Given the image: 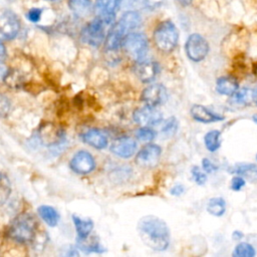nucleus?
Wrapping results in <instances>:
<instances>
[{
	"instance_id": "f257e3e1",
	"label": "nucleus",
	"mask_w": 257,
	"mask_h": 257,
	"mask_svg": "<svg viewBox=\"0 0 257 257\" xmlns=\"http://www.w3.org/2000/svg\"><path fill=\"white\" fill-rule=\"evenodd\" d=\"M138 232L143 243L154 251H165L171 240L170 230L167 223L161 218L148 215L138 222Z\"/></svg>"
},
{
	"instance_id": "f03ea898",
	"label": "nucleus",
	"mask_w": 257,
	"mask_h": 257,
	"mask_svg": "<svg viewBox=\"0 0 257 257\" xmlns=\"http://www.w3.org/2000/svg\"><path fill=\"white\" fill-rule=\"evenodd\" d=\"M142 22V17L137 10H126L119 18V20L114 23L106 37H105V47L107 50L118 49L123 42L124 37L136 30Z\"/></svg>"
},
{
	"instance_id": "7ed1b4c3",
	"label": "nucleus",
	"mask_w": 257,
	"mask_h": 257,
	"mask_svg": "<svg viewBox=\"0 0 257 257\" xmlns=\"http://www.w3.org/2000/svg\"><path fill=\"white\" fill-rule=\"evenodd\" d=\"M36 229L35 218L28 213H22L11 223L8 229V236L19 243L32 242L36 237Z\"/></svg>"
},
{
	"instance_id": "20e7f679",
	"label": "nucleus",
	"mask_w": 257,
	"mask_h": 257,
	"mask_svg": "<svg viewBox=\"0 0 257 257\" xmlns=\"http://www.w3.org/2000/svg\"><path fill=\"white\" fill-rule=\"evenodd\" d=\"M154 42L157 48L164 52H172L179 41V31L177 26L171 20L160 22L154 30Z\"/></svg>"
},
{
	"instance_id": "39448f33",
	"label": "nucleus",
	"mask_w": 257,
	"mask_h": 257,
	"mask_svg": "<svg viewBox=\"0 0 257 257\" xmlns=\"http://www.w3.org/2000/svg\"><path fill=\"white\" fill-rule=\"evenodd\" d=\"M121 46L124 48L130 58L136 62L144 60L149 50L148 37L142 32L133 31L124 37Z\"/></svg>"
},
{
	"instance_id": "423d86ee",
	"label": "nucleus",
	"mask_w": 257,
	"mask_h": 257,
	"mask_svg": "<svg viewBox=\"0 0 257 257\" xmlns=\"http://www.w3.org/2000/svg\"><path fill=\"white\" fill-rule=\"evenodd\" d=\"M185 51L187 56L194 62H200L207 56L209 52L208 41L199 33L191 34L185 43Z\"/></svg>"
},
{
	"instance_id": "0eeeda50",
	"label": "nucleus",
	"mask_w": 257,
	"mask_h": 257,
	"mask_svg": "<svg viewBox=\"0 0 257 257\" xmlns=\"http://www.w3.org/2000/svg\"><path fill=\"white\" fill-rule=\"evenodd\" d=\"M105 26L106 24L96 17L82 29L81 39L91 46H99L105 39Z\"/></svg>"
},
{
	"instance_id": "6e6552de",
	"label": "nucleus",
	"mask_w": 257,
	"mask_h": 257,
	"mask_svg": "<svg viewBox=\"0 0 257 257\" xmlns=\"http://www.w3.org/2000/svg\"><path fill=\"white\" fill-rule=\"evenodd\" d=\"M19 30L20 21L13 12L6 11L0 15V41L15 38Z\"/></svg>"
},
{
	"instance_id": "1a4fd4ad",
	"label": "nucleus",
	"mask_w": 257,
	"mask_h": 257,
	"mask_svg": "<svg viewBox=\"0 0 257 257\" xmlns=\"http://www.w3.org/2000/svg\"><path fill=\"white\" fill-rule=\"evenodd\" d=\"M133 118L141 126H153L162 122L163 115L155 106L144 105L134 111Z\"/></svg>"
},
{
	"instance_id": "9d476101",
	"label": "nucleus",
	"mask_w": 257,
	"mask_h": 257,
	"mask_svg": "<svg viewBox=\"0 0 257 257\" xmlns=\"http://www.w3.org/2000/svg\"><path fill=\"white\" fill-rule=\"evenodd\" d=\"M168 92L166 87L161 83H153L147 86L142 94L141 99L146 105L150 106H158L167 101Z\"/></svg>"
},
{
	"instance_id": "9b49d317",
	"label": "nucleus",
	"mask_w": 257,
	"mask_h": 257,
	"mask_svg": "<svg viewBox=\"0 0 257 257\" xmlns=\"http://www.w3.org/2000/svg\"><path fill=\"white\" fill-rule=\"evenodd\" d=\"M162 154V149L159 145L148 144L143 147L136 156V162L143 168H154L157 166Z\"/></svg>"
},
{
	"instance_id": "f8f14e48",
	"label": "nucleus",
	"mask_w": 257,
	"mask_h": 257,
	"mask_svg": "<svg viewBox=\"0 0 257 257\" xmlns=\"http://www.w3.org/2000/svg\"><path fill=\"white\" fill-rule=\"evenodd\" d=\"M70 168L78 175H87L95 168L94 158L87 151H78L70 160Z\"/></svg>"
},
{
	"instance_id": "ddd939ff",
	"label": "nucleus",
	"mask_w": 257,
	"mask_h": 257,
	"mask_svg": "<svg viewBox=\"0 0 257 257\" xmlns=\"http://www.w3.org/2000/svg\"><path fill=\"white\" fill-rule=\"evenodd\" d=\"M117 8V0H96L93 6L96 17L101 19L106 25H111L114 22Z\"/></svg>"
},
{
	"instance_id": "4468645a",
	"label": "nucleus",
	"mask_w": 257,
	"mask_h": 257,
	"mask_svg": "<svg viewBox=\"0 0 257 257\" xmlns=\"http://www.w3.org/2000/svg\"><path fill=\"white\" fill-rule=\"evenodd\" d=\"M137 142L130 137H120L114 140L110 145V152L122 159H128L133 157L137 151Z\"/></svg>"
},
{
	"instance_id": "2eb2a0df",
	"label": "nucleus",
	"mask_w": 257,
	"mask_h": 257,
	"mask_svg": "<svg viewBox=\"0 0 257 257\" xmlns=\"http://www.w3.org/2000/svg\"><path fill=\"white\" fill-rule=\"evenodd\" d=\"M134 72L142 82H151L159 72V65L155 61L144 59L135 64Z\"/></svg>"
},
{
	"instance_id": "dca6fc26",
	"label": "nucleus",
	"mask_w": 257,
	"mask_h": 257,
	"mask_svg": "<svg viewBox=\"0 0 257 257\" xmlns=\"http://www.w3.org/2000/svg\"><path fill=\"white\" fill-rule=\"evenodd\" d=\"M191 115L192 117L200 122H204V123H209V122H213V121H219L224 119L223 116L212 112L211 110H209L207 107H205L202 104H193L191 109H190Z\"/></svg>"
},
{
	"instance_id": "f3484780",
	"label": "nucleus",
	"mask_w": 257,
	"mask_h": 257,
	"mask_svg": "<svg viewBox=\"0 0 257 257\" xmlns=\"http://www.w3.org/2000/svg\"><path fill=\"white\" fill-rule=\"evenodd\" d=\"M82 140L87 145L97 149L102 150L107 147V138L106 136L98 128H89L82 135Z\"/></svg>"
},
{
	"instance_id": "a211bd4d",
	"label": "nucleus",
	"mask_w": 257,
	"mask_h": 257,
	"mask_svg": "<svg viewBox=\"0 0 257 257\" xmlns=\"http://www.w3.org/2000/svg\"><path fill=\"white\" fill-rule=\"evenodd\" d=\"M239 88L238 81L231 75L221 76L216 81V90L219 94L231 96Z\"/></svg>"
},
{
	"instance_id": "6ab92c4d",
	"label": "nucleus",
	"mask_w": 257,
	"mask_h": 257,
	"mask_svg": "<svg viewBox=\"0 0 257 257\" xmlns=\"http://www.w3.org/2000/svg\"><path fill=\"white\" fill-rule=\"evenodd\" d=\"M72 220L74 223L78 241L86 239L93 229V222L90 219H82L75 215L72 216Z\"/></svg>"
},
{
	"instance_id": "aec40b11",
	"label": "nucleus",
	"mask_w": 257,
	"mask_h": 257,
	"mask_svg": "<svg viewBox=\"0 0 257 257\" xmlns=\"http://www.w3.org/2000/svg\"><path fill=\"white\" fill-rule=\"evenodd\" d=\"M38 214L40 218L49 226L55 227L59 222V214L58 212L51 206L42 205L38 207Z\"/></svg>"
},
{
	"instance_id": "412c9836",
	"label": "nucleus",
	"mask_w": 257,
	"mask_h": 257,
	"mask_svg": "<svg viewBox=\"0 0 257 257\" xmlns=\"http://www.w3.org/2000/svg\"><path fill=\"white\" fill-rule=\"evenodd\" d=\"M70 10L78 17H85L90 14L92 10V3L90 0H68Z\"/></svg>"
},
{
	"instance_id": "4be33fe9",
	"label": "nucleus",
	"mask_w": 257,
	"mask_h": 257,
	"mask_svg": "<svg viewBox=\"0 0 257 257\" xmlns=\"http://www.w3.org/2000/svg\"><path fill=\"white\" fill-rule=\"evenodd\" d=\"M252 100H254V92L248 87L238 88L231 95V102L236 105H246L249 104Z\"/></svg>"
},
{
	"instance_id": "5701e85b",
	"label": "nucleus",
	"mask_w": 257,
	"mask_h": 257,
	"mask_svg": "<svg viewBox=\"0 0 257 257\" xmlns=\"http://www.w3.org/2000/svg\"><path fill=\"white\" fill-rule=\"evenodd\" d=\"M207 211L215 217H221L226 211V202L221 197L211 198L207 204Z\"/></svg>"
},
{
	"instance_id": "b1692460",
	"label": "nucleus",
	"mask_w": 257,
	"mask_h": 257,
	"mask_svg": "<svg viewBox=\"0 0 257 257\" xmlns=\"http://www.w3.org/2000/svg\"><path fill=\"white\" fill-rule=\"evenodd\" d=\"M221 132L217 130H213L208 132L204 137V144L206 149L209 152H216L221 147Z\"/></svg>"
},
{
	"instance_id": "393cba45",
	"label": "nucleus",
	"mask_w": 257,
	"mask_h": 257,
	"mask_svg": "<svg viewBox=\"0 0 257 257\" xmlns=\"http://www.w3.org/2000/svg\"><path fill=\"white\" fill-rule=\"evenodd\" d=\"M255 254L256 251L251 244L247 242H241L236 245L232 255L234 257H253Z\"/></svg>"
},
{
	"instance_id": "a878e982",
	"label": "nucleus",
	"mask_w": 257,
	"mask_h": 257,
	"mask_svg": "<svg viewBox=\"0 0 257 257\" xmlns=\"http://www.w3.org/2000/svg\"><path fill=\"white\" fill-rule=\"evenodd\" d=\"M178 126H179V122H178L177 118L175 116H171V117L167 118L166 120H164V123L161 126V132L164 136L170 138V137H173L177 133Z\"/></svg>"
},
{
	"instance_id": "bb28decb",
	"label": "nucleus",
	"mask_w": 257,
	"mask_h": 257,
	"mask_svg": "<svg viewBox=\"0 0 257 257\" xmlns=\"http://www.w3.org/2000/svg\"><path fill=\"white\" fill-rule=\"evenodd\" d=\"M11 192L10 181L4 174H0V205H3L9 198Z\"/></svg>"
},
{
	"instance_id": "cd10ccee",
	"label": "nucleus",
	"mask_w": 257,
	"mask_h": 257,
	"mask_svg": "<svg viewBox=\"0 0 257 257\" xmlns=\"http://www.w3.org/2000/svg\"><path fill=\"white\" fill-rule=\"evenodd\" d=\"M149 0H117L118 8L125 10H137L148 5Z\"/></svg>"
},
{
	"instance_id": "c85d7f7f",
	"label": "nucleus",
	"mask_w": 257,
	"mask_h": 257,
	"mask_svg": "<svg viewBox=\"0 0 257 257\" xmlns=\"http://www.w3.org/2000/svg\"><path fill=\"white\" fill-rule=\"evenodd\" d=\"M231 172L241 176L257 175V167L253 164H238L232 168Z\"/></svg>"
},
{
	"instance_id": "c756f323",
	"label": "nucleus",
	"mask_w": 257,
	"mask_h": 257,
	"mask_svg": "<svg viewBox=\"0 0 257 257\" xmlns=\"http://www.w3.org/2000/svg\"><path fill=\"white\" fill-rule=\"evenodd\" d=\"M136 137L143 142H152L157 137V132L150 126H141L137 130Z\"/></svg>"
},
{
	"instance_id": "7c9ffc66",
	"label": "nucleus",
	"mask_w": 257,
	"mask_h": 257,
	"mask_svg": "<svg viewBox=\"0 0 257 257\" xmlns=\"http://www.w3.org/2000/svg\"><path fill=\"white\" fill-rule=\"evenodd\" d=\"M191 174H192V177H193V180L195 181L196 184H198L199 186H203L206 181H207V176L206 174L201 171V169L199 167H196L194 166L191 170Z\"/></svg>"
},
{
	"instance_id": "2f4dec72",
	"label": "nucleus",
	"mask_w": 257,
	"mask_h": 257,
	"mask_svg": "<svg viewBox=\"0 0 257 257\" xmlns=\"http://www.w3.org/2000/svg\"><path fill=\"white\" fill-rule=\"evenodd\" d=\"M10 106L9 99L0 93V116H6L10 111Z\"/></svg>"
},
{
	"instance_id": "473e14b6",
	"label": "nucleus",
	"mask_w": 257,
	"mask_h": 257,
	"mask_svg": "<svg viewBox=\"0 0 257 257\" xmlns=\"http://www.w3.org/2000/svg\"><path fill=\"white\" fill-rule=\"evenodd\" d=\"M245 184H246V182H245V179L243 177L235 176L231 180L230 187H231V190H233L235 192H239L245 186Z\"/></svg>"
},
{
	"instance_id": "72a5a7b5",
	"label": "nucleus",
	"mask_w": 257,
	"mask_h": 257,
	"mask_svg": "<svg viewBox=\"0 0 257 257\" xmlns=\"http://www.w3.org/2000/svg\"><path fill=\"white\" fill-rule=\"evenodd\" d=\"M41 15H42V9H40V8H31L27 12V19L30 22L36 23L41 19Z\"/></svg>"
},
{
	"instance_id": "f704fd0d",
	"label": "nucleus",
	"mask_w": 257,
	"mask_h": 257,
	"mask_svg": "<svg viewBox=\"0 0 257 257\" xmlns=\"http://www.w3.org/2000/svg\"><path fill=\"white\" fill-rule=\"evenodd\" d=\"M202 168L204 170V172L206 173H213L215 171L218 170V167L216 165H214L209 159L204 158L202 160Z\"/></svg>"
},
{
	"instance_id": "c9c22d12",
	"label": "nucleus",
	"mask_w": 257,
	"mask_h": 257,
	"mask_svg": "<svg viewBox=\"0 0 257 257\" xmlns=\"http://www.w3.org/2000/svg\"><path fill=\"white\" fill-rule=\"evenodd\" d=\"M184 192H185V188L181 184H177V185L173 186V188L170 190V193L173 196H181Z\"/></svg>"
},
{
	"instance_id": "e433bc0d",
	"label": "nucleus",
	"mask_w": 257,
	"mask_h": 257,
	"mask_svg": "<svg viewBox=\"0 0 257 257\" xmlns=\"http://www.w3.org/2000/svg\"><path fill=\"white\" fill-rule=\"evenodd\" d=\"M5 58H6V48H5V46L0 42V63H2Z\"/></svg>"
},
{
	"instance_id": "4c0bfd02",
	"label": "nucleus",
	"mask_w": 257,
	"mask_h": 257,
	"mask_svg": "<svg viewBox=\"0 0 257 257\" xmlns=\"http://www.w3.org/2000/svg\"><path fill=\"white\" fill-rule=\"evenodd\" d=\"M243 236H244L243 233L240 232V231H234L233 234H232V238H233L234 240H237V241H239L240 239H242Z\"/></svg>"
},
{
	"instance_id": "58836bf2",
	"label": "nucleus",
	"mask_w": 257,
	"mask_h": 257,
	"mask_svg": "<svg viewBox=\"0 0 257 257\" xmlns=\"http://www.w3.org/2000/svg\"><path fill=\"white\" fill-rule=\"evenodd\" d=\"M181 4H183V5H189V4H191L192 3V1L193 0H178Z\"/></svg>"
},
{
	"instance_id": "ea45409f",
	"label": "nucleus",
	"mask_w": 257,
	"mask_h": 257,
	"mask_svg": "<svg viewBox=\"0 0 257 257\" xmlns=\"http://www.w3.org/2000/svg\"><path fill=\"white\" fill-rule=\"evenodd\" d=\"M254 101H255V103L257 104V88H256V90L254 91Z\"/></svg>"
},
{
	"instance_id": "a19ab883",
	"label": "nucleus",
	"mask_w": 257,
	"mask_h": 257,
	"mask_svg": "<svg viewBox=\"0 0 257 257\" xmlns=\"http://www.w3.org/2000/svg\"><path fill=\"white\" fill-rule=\"evenodd\" d=\"M252 119H253V121H254L255 123H257V115H253V116H252Z\"/></svg>"
},
{
	"instance_id": "79ce46f5",
	"label": "nucleus",
	"mask_w": 257,
	"mask_h": 257,
	"mask_svg": "<svg viewBox=\"0 0 257 257\" xmlns=\"http://www.w3.org/2000/svg\"><path fill=\"white\" fill-rule=\"evenodd\" d=\"M45 1H49V2H57L59 0H45Z\"/></svg>"
},
{
	"instance_id": "37998d69",
	"label": "nucleus",
	"mask_w": 257,
	"mask_h": 257,
	"mask_svg": "<svg viewBox=\"0 0 257 257\" xmlns=\"http://www.w3.org/2000/svg\"><path fill=\"white\" fill-rule=\"evenodd\" d=\"M256 159H257V156H256Z\"/></svg>"
}]
</instances>
